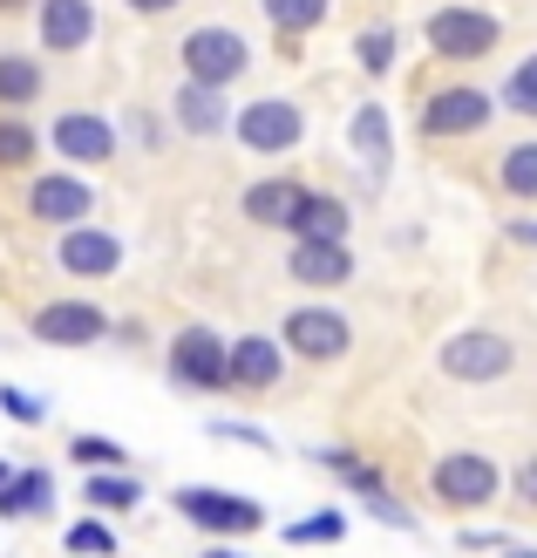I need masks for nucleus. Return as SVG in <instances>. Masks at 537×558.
Wrapping results in <instances>:
<instances>
[{"label":"nucleus","mask_w":537,"mask_h":558,"mask_svg":"<svg viewBox=\"0 0 537 558\" xmlns=\"http://www.w3.org/2000/svg\"><path fill=\"white\" fill-rule=\"evenodd\" d=\"M178 518H191L197 532H211V538H252V532H266V505H259V497L218 490V484H184L178 490Z\"/></svg>","instance_id":"f257e3e1"},{"label":"nucleus","mask_w":537,"mask_h":558,"mask_svg":"<svg viewBox=\"0 0 537 558\" xmlns=\"http://www.w3.org/2000/svg\"><path fill=\"white\" fill-rule=\"evenodd\" d=\"M171 381L191 396H224L232 388V341L211 327H184L171 341Z\"/></svg>","instance_id":"f03ea898"},{"label":"nucleus","mask_w":537,"mask_h":558,"mask_svg":"<svg viewBox=\"0 0 537 558\" xmlns=\"http://www.w3.org/2000/svg\"><path fill=\"white\" fill-rule=\"evenodd\" d=\"M252 69V48L239 27H191L184 35V75L205 82V89H232V82Z\"/></svg>","instance_id":"7ed1b4c3"},{"label":"nucleus","mask_w":537,"mask_h":558,"mask_svg":"<svg viewBox=\"0 0 537 558\" xmlns=\"http://www.w3.org/2000/svg\"><path fill=\"white\" fill-rule=\"evenodd\" d=\"M232 136L252 150V157H286L300 136H306V117L286 102V96H266V102H245L232 117Z\"/></svg>","instance_id":"20e7f679"},{"label":"nucleus","mask_w":537,"mask_h":558,"mask_svg":"<svg viewBox=\"0 0 537 558\" xmlns=\"http://www.w3.org/2000/svg\"><path fill=\"white\" fill-rule=\"evenodd\" d=\"M511 361H517V348L490 327H469V333H449L442 341V375L449 381H503Z\"/></svg>","instance_id":"39448f33"},{"label":"nucleus","mask_w":537,"mask_h":558,"mask_svg":"<svg viewBox=\"0 0 537 558\" xmlns=\"http://www.w3.org/2000/svg\"><path fill=\"white\" fill-rule=\"evenodd\" d=\"M497 463L490 457H476V450H456V457H442L436 463V477H429V490H436V505H449V511H484L490 497H497Z\"/></svg>","instance_id":"423d86ee"},{"label":"nucleus","mask_w":537,"mask_h":558,"mask_svg":"<svg viewBox=\"0 0 537 558\" xmlns=\"http://www.w3.org/2000/svg\"><path fill=\"white\" fill-rule=\"evenodd\" d=\"M497 14L484 8H436L429 14V48L442 54V62H476V54H490L497 48Z\"/></svg>","instance_id":"0eeeda50"},{"label":"nucleus","mask_w":537,"mask_h":558,"mask_svg":"<svg viewBox=\"0 0 537 558\" xmlns=\"http://www.w3.org/2000/svg\"><path fill=\"white\" fill-rule=\"evenodd\" d=\"M279 348H293L300 361H341L354 348V327H347V314H333V306H300V314H286V327H279Z\"/></svg>","instance_id":"6e6552de"},{"label":"nucleus","mask_w":537,"mask_h":558,"mask_svg":"<svg viewBox=\"0 0 537 558\" xmlns=\"http://www.w3.org/2000/svg\"><path fill=\"white\" fill-rule=\"evenodd\" d=\"M27 211L41 218V226H89V211H96V191L82 184V178H69V171H41L35 178V191H27Z\"/></svg>","instance_id":"1a4fd4ad"},{"label":"nucleus","mask_w":537,"mask_h":558,"mask_svg":"<svg viewBox=\"0 0 537 558\" xmlns=\"http://www.w3.org/2000/svg\"><path fill=\"white\" fill-rule=\"evenodd\" d=\"M48 144L62 150L69 163H109V157H117V123L96 117V109H62L54 130H48Z\"/></svg>","instance_id":"9d476101"},{"label":"nucleus","mask_w":537,"mask_h":558,"mask_svg":"<svg viewBox=\"0 0 537 558\" xmlns=\"http://www.w3.org/2000/svg\"><path fill=\"white\" fill-rule=\"evenodd\" d=\"M102 333H109V314L96 300H48L35 314V341H48V348H89Z\"/></svg>","instance_id":"9b49d317"},{"label":"nucleus","mask_w":537,"mask_h":558,"mask_svg":"<svg viewBox=\"0 0 537 558\" xmlns=\"http://www.w3.org/2000/svg\"><path fill=\"white\" fill-rule=\"evenodd\" d=\"M484 123H490V96L469 89V82L436 89L429 102H422V130H429V136H476Z\"/></svg>","instance_id":"f8f14e48"},{"label":"nucleus","mask_w":537,"mask_h":558,"mask_svg":"<svg viewBox=\"0 0 537 558\" xmlns=\"http://www.w3.org/2000/svg\"><path fill=\"white\" fill-rule=\"evenodd\" d=\"M54 259H62V272H75V279H109L123 266V245L102 226H69L62 245H54Z\"/></svg>","instance_id":"ddd939ff"},{"label":"nucleus","mask_w":537,"mask_h":558,"mask_svg":"<svg viewBox=\"0 0 537 558\" xmlns=\"http://www.w3.org/2000/svg\"><path fill=\"white\" fill-rule=\"evenodd\" d=\"M35 21H41V48L48 54H75V48L96 41V0H41Z\"/></svg>","instance_id":"4468645a"},{"label":"nucleus","mask_w":537,"mask_h":558,"mask_svg":"<svg viewBox=\"0 0 537 558\" xmlns=\"http://www.w3.org/2000/svg\"><path fill=\"white\" fill-rule=\"evenodd\" d=\"M286 279H300V287H347V279H354V253L333 245V239H293Z\"/></svg>","instance_id":"2eb2a0df"},{"label":"nucleus","mask_w":537,"mask_h":558,"mask_svg":"<svg viewBox=\"0 0 537 558\" xmlns=\"http://www.w3.org/2000/svg\"><path fill=\"white\" fill-rule=\"evenodd\" d=\"M279 368H286V348H279L272 333H245V341H232V388L239 396L279 388Z\"/></svg>","instance_id":"dca6fc26"},{"label":"nucleus","mask_w":537,"mask_h":558,"mask_svg":"<svg viewBox=\"0 0 537 558\" xmlns=\"http://www.w3.org/2000/svg\"><path fill=\"white\" fill-rule=\"evenodd\" d=\"M300 198H306V184H300V178H259V184H252L239 205H245L252 226L286 232V226H293V211H300Z\"/></svg>","instance_id":"f3484780"},{"label":"nucleus","mask_w":537,"mask_h":558,"mask_svg":"<svg viewBox=\"0 0 537 558\" xmlns=\"http://www.w3.org/2000/svg\"><path fill=\"white\" fill-rule=\"evenodd\" d=\"M178 130H184V136H224V130H232V109H224V89H205V82H184V89H178Z\"/></svg>","instance_id":"a211bd4d"},{"label":"nucleus","mask_w":537,"mask_h":558,"mask_svg":"<svg viewBox=\"0 0 537 558\" xmlns=\"http://www.w3.org/2000/svg\"><path fill=\"white\" fill-rule=\"evenodd\" d=\"M347 226H354V218H347V205L333 198V191H306L286 232L293 239H333V245H347Z\"/></svg>","instance_id":"6ab92c4d"},{"label":"nucleus","mask_w":537,"mask_h":558,"mask_svg":"<svg viewBox=\"0 0 537 558\" xmlns=\"http://www.w3.org/2000/svg\"><path fill=\"white\" fill-rule=\"evenodd\" d=\"M48 497H54L48 470H14V477L0 484V518H35V511H48Z\"/></svg>","instance_id":"aec40b11"},{"label":"nucleus","mask_w":537,"mask_h":558,"mask_svg":"<svg viewBox=\"0 0 537 558\" xmlns=\"http://www.w3.org/2000/svg\"><path fill=\"white\" fill-rule=\"evenodd\" d=\"M82 497H89V511H136V497H144V484H136L130 470H89V484H82Z\"/></svg>","instance_id":"412c9836"},{"label":"nucleus","mask_w":537,"mask_h":558,"mask_svg":"<svg viewBox=\"0 0 537 558\" xmlns=\"http://www.w3.org/2000/svg\"><path fill=\"white\" fill-rule=\"evenodd\" d=\"M41 96V62H27V54H0V109H21Z\"/></svg>","instance_id":"4be33fe9"},{"label":"nucleus","mask_w":537,"mask_h":558,"mask_svg":"<svg viewBox=\"0 0 537 558\" xmlns=\"http://www.w3.org/2000/svg\"><path fill=\"white\" fill-rule=\"evenodd\" d=\"M259 14L279 27V35H314L327 21V0H259Z\"/></svg>","instance_id":"5701e85b"},{"label":"nucleus","mask_w":537,"mask_h":558,"mask_svg":"<svg viewBox=\"0 0 537 558\" xmlns=\"http://www.w3.org/2000/svg\"><path fill=\"white\" fill-rule=\"evenodd\" d=\"M354 150H361L367 163H375V171L388 163V109H375V102H367L361 117H354Z\"/></svg>","instance_id":"b1692460"},{"label":"nucleus","mask_w":537,"mask_h":558,"mask_svg":"<svg viewBox=\"0 0 537 558\" xmlns=\"http://www.w3.org/2000/svg\"><path fill=\"white\" fill-rule=\"evenodd\" d=\"M503 191H511V198H530L537 205V144H517L511 157H503Z\"/></svg>","instance_id":"393cba45"},{"label":"nucleus","mask_w":537,"mask_h":558,"mask_svg":"<svg viewBox=\"0 0 537 558\" xmlns=\"http://www.w3.org/2000/svg\"><path fill=\"white\" fill-rule=\"evenodd\" d=\"M35 163V130L21 117H0V171H27Z\"/></svg>","instance_id":"a878e982"},{"label":"nucleus","mask_w":537,"mask_h":558,"mask_svg":"<svg viewBox=\"0 0 537 558\" xmlns=\"http://www.w3.org/2000/svg\"><path fill=\"white\" fill-rule=\"evenodd\" d=\"M341 538H347V518L341 511H320V518L286 524V545H341Z\"/></svg>","instance_id":"bb28decb"},{"label":"nucleus","mask_w":537,"mask_h":558,"mask_svg":"<svg viewBox=\"0 0 537 558\" xmlns=\"http://www.w3.org/2000/svg\"><path fill=\"white\" fill-rule=\"evenodd\" d=\"M69 551H75V558H109V551H117V532H109V524L89 511L82 524H69Z\"/></svg>","instance_id":"cd10ccee"},{"label":"nucleus","mask_w":537,"mask_h":558,"mask_svg":"<svg viewBox=\"0 0 537 558\" xmlns=\"http://www.w3.org/2000/svg\"><path fill=\"white\" fill-rule=\"evenodd\" d=\"M354 54H361V69H367V75H381V69H394V27H361V41H354Z\"/></svg>","instance_id":"c85d7f7f"},{"label":"nucleus","mask_w":537,"mask_h":558,"mask_svg":"<svg viewBox=\"0 0 537 558\" xmlns=\"http://www.w3.org/2000/svg\"><path fill=\"white\" fill-rule=\"evenodd\" d=\"M69 457H75L82 470H123V442H109V436H75Z\"/></svg>","instance_id":"c756f323"},{"label":"nucleus","mask_w":537,"mask_h":558,"mask_svg":"<svg viewBox=\"0 0 537 558\" xmlns=\"http://www.w3.org/2000/svg\"><path fill=\"white\" fill-rule=\"evenodd\" d=\"M503 102H511L517 117H537V54L511 69V82H503Z\"/></svg>","instance_id":"7c9ffc66"},{"label":"nucleus","mask_w":537,"mask_h":558,"mask_svg":"<svg viewBox=\"0 0 537 558\" xmlns=\"http://www.w3.org/2000/svg\"><path fill=\"white\" fill-rule=\"evenodd\" d=\"M0 409H8L14 423H41V415H48V402L27 396V388H0Z\"/></svg>","instance_id":"2f4dec72"},{"label":"nucleus","mask_w":537,"mask_h":558,"mask_svg":"<svg viewBox=\"0 0 537 558\" xmlns=\"http://www.w3.org/2000/svg\"><path fill=\"white\" fill-rule=\"evenodd\" d=\"M367 511H375L381 524H394V532H415V511H408V505H394L388 490H367Z\"/></svg>","instance_id":"473e14b6"},{"label":"nucleus","mask_w":537,"mask_h":558,"mask_svg":"<svg viewBox=\"0 0 537 558\" xmlns=\"http://www.w3.org/2000/svg\"><path fill=\"white\" fill-rule=\"evenodd\" d=\"M211 436H224V442H245V450H272V436H266V429H252V423H218Z\"/></svg>","instance_id":"72a5a7b5"},{"label":"nucleus","mask_w":537,"mask_h":558,"mask_svg":"<svg viewBox=\"0 0 537 558\" xmlns=\"http://www.w3.org/2000/svg\"><path fill=\"white\" fill-rule=\"evenodd\" d=\"M517 497H524V505H537V463L517 470Z\"/></svg>","instance_id":"f704fd0d"},{"label":"nucleus","mask_w":537,"mask_h":558,"mask_svg":"<svg viewBox=\"0 0 537 558\" xmlns=\"http://www.w3.org/2000/svg\"><path fill=\"white\" fill-rule=\"evenodd\" d=\"M511 239H517V245H537V218H517V226H511Z\"/></svg>","instance_id":"c9c22d12"},{"label":"nucleus","mask_w":537,"mask_h":558,"mask_svg":"<svg viewBox=\"0 0 537 558\" xmlns=\"http://www.w3.org/2000/svg\"><path fill=\"white\" fill-rule=\"evenodd\" d=\"M130 8H136V14H171L178 0H130Z\"/></svg>","instance_id":"e433bc0d"},{"label":"nucleus","mask_w":537,"mask_h":558,"mask_svg":"<svg viewBox=\"0 0 537 558\" xmlns=\"http://www.w3.org/2000/svg\"><path fill=\"white\" fill-rule=\"evenodd\" d=\"M14 8H35V0H0V14H14Z\"/></svg>","instance_id":"4c0bfd02"},{"label":"nucleus","mask_w":537,"mask_h":558,"mask_svg":"<svg viewBox=\"0 0 537 558\" xmlns=\"http://www.w3.org/2000/svg\"><path fill=\"white\" fill-rule=\"evenodd\" d=\"M205 558H239V551H205Z\"/></svg>","instance_id":"58836bf2"},{"label":"nucleus","mask_w":537,"mask_h":558,"mask_svg":"<svg viewBox=\"0 0 537 558\" xmlns=\"http://www.w3.org/2000/svg\"><path fill=\"white\" fill-rule=\"evenodd\" d=\"M8 477H14V470H8V463H0V484H8Z\"/></svg>","instance_id":"ea45409f"}]
</instances>
